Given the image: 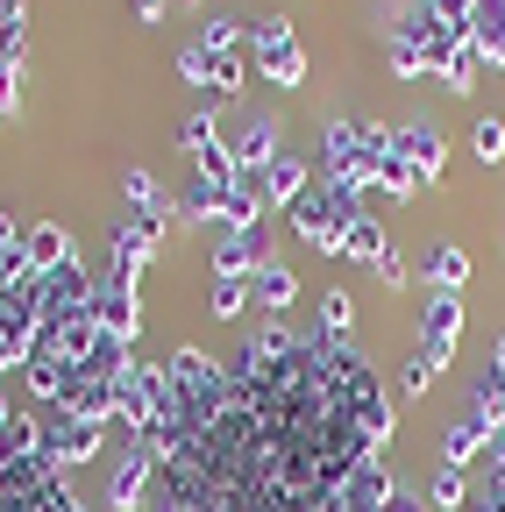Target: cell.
<instances>
[{
  "mask_svg": "<svg viewBox=\"0 0 505 512\" xmlns=\"http://www.w3.org/2000/svg\"><path fill=\"white\" fill-rule=\"evenodd\" d=\"M491 441H498V427H491V420H484V413L470 406V413H463V420H456L449 434H441V463H456V470H470V456H484Z\"/></svg>",
  "mask_w": 505,
  "mask_h": 512,
  "instance_id": "d6986e66",
  "label": "cell"
},
{
  "mask_svg": "<svg viewBox=\"0 0 505 512\" xmlns=\"http://www.w3.org/2000/svg\"><path fill=\"white\" fill-rule=\"evenodd\" d=\"M22 256H29V271H36V278H50L57 264H72L79 249H72V235L57 228V221H36V228L22 235Z\"/></svg>",
  "mask_w": 505,
  "mask_h": 512,
  "instance_id": "44dd1931",
  "label": "cell"
},
{
  "mask_svg": "<svg viewBox=\"0 0 505 512\" xmlns=\"http://www.w3.org/2000/svg\"><path fill=\"white\" fill-rule=\"evenodd\" d=\"M377 285H385V292H406V285H413V264H406L399 249H385V256H377Z\"/></svg>",
  "mask_w": 505,
  "mask_h": 512,
  "instance_id": "d590c367",
  "label": "cell"
},
{
  "mask_svg": "<svg viewBox=\"0 0 505 512\" xmlns=\"http://www.w3.org/2000/svg\"><path fill=\"white\" fill-rule=\"evenodd\" d=\"M321 164H328V185H342V192H377V178H370V150H363V121L356 114H335L328 128H321Z\"/></svg>",
  "mask_w": 505,
  "mask_h": 512,
  "instance_id": "3957f363",
  "label": "cell"
},
{
  "mask_svg": "<svg viewBox=\"0 0 505 512\" xmlns=\"http://www.w3.org/2000/svg\"><path fill=\"white\" fill-rule=\"evenodd\" d=\"M356 214H363V200H356V192H342V185H313L306 200L285 207V221L299 228V242H306V249H321V256H342V249H349Z\"/></svg>",
  "mask_w": 505,
  "mask_h": 512,
  "instance_id": "6da1fadb",
  "label": "cell"
},
{
  "mask_svg": "<svg viewBox=\"0 0 505 512\" xmlns=\"http://www.w3.org/2000/svg\"><path fill=\"white\" fill-rule=\"evenodd\" d=\"M242 285H249V306H257V313H285L299 299V278H292V264H278V256H264Z\"/></svg>",
  "mask_w": 505,
  "mask_h": 512,
  "instance_id": "ac0fdd59",
  "label": "cell"
},
{
  "mask_svg": "<svg viewBox=\"0 0 505 512\" xmlns=\"http://www.w3.org/2000/svg\"><path fill=\"white\" fill-rule=\"evenodd\" d=\"M264 228H221V242H214V278H249L264 264Z\"/></svg>",
  "mask_w": 505,
  "mask_h": 512,
  "instance_id": "2e32d148",
  "label": "cell"
},
{
  "mask_svg": "<svg viewBox=\"0 0 505 512\" xmlns=\"http://www.w3.org/2000/svg\"><path fill=\"white\" fill-rule=\"evenodd\" d=\"M164 8H171V0H129V15H136V22H157Z\"/></svg>",
  "mask_w": 505,
  "mask_h": 512,
  "instance_id": "60d3db41",
  "label": "cell"
},
{
  "mask_svg": "<svg viewBox=\"0 0 505 512\" xmlns=\"http://www.w3.org/2000/svg\"><path fill=\"white\" fill-rule=\"evenodd\" d=\"M93 292H100V271L93 264H57L50 278H43V328H65V320H79V313H93Z\"/></svg>",
  "mask_w": 505,
  "mask_h": 512,
  "instance_id": "5b68a950",
  "label": "cell"
},
{
  "mask_svg": "<svg viewBox=\"0 0 505 512\" xmlns=\"http://www.w3.org/2000/svg\"><path fill=\"white\" fill-rule=\"evenodd\" d=\"M8 420H15V406H8V392H0V427H8Z\"/></svg>",
  "mask_w": 505,
  "mask_h": 512,
  "instance_id": "f6af8a7d",
  "label": "cell"
},
{
  "mask_svg": "<svg viewBox=\"0 0 505 512\" xmlns=\"http://www.w3.org/2000/svg\"><path fill=\"white\" fill-rule=\"evenodd\" d=\"M484 456H491V470H498V477H505V434H498V441H491V448H484Z\"/></svg>",
  "mask_w": 505,
  "mask_h": 512,
  "instance_id": "7bdbcfd3",
  "label": "cell"
},
{
  "mask_svg": "<svg viewBox=\"0 0 505 512\" xmlns=\"http://www.w3.org/2000/svg\"><path fill=\"white\" fill-rule=\"evenodd\" d=\"M470 57L484 72L505 64V0H470Z\"/></svg>",
  "mask_w": 505,
  "mask_h": 512,
  "instance_id": "9a60e30c",
  "label": "cell"
},
{
  "mask_svg": "<svg viewBox=\"0 0 505 512\" xmlns=\"http://www.w3.org/2000/svg\"><path fill=\"white\" fill-rule=\"evenodd\" d=\"M143 512H185V505H178V498H164V491H157V498H150V505H143Z\"/></svg>",
  "mask_w": 505,
  "mask_h": 512,
  "instance_id": "ee69618b",
  "label": "cell"
},
{
  "mask_svg": "<svg viewBox=\"0 0 505 512\" xmlns=\"http://www.w3.org/2000/svg\"><path fill=\"white\" fill-rule=\"evenodd\" d=\"M22 114V64H0V121Z\"/></svg>",
  "mask_w": 505,
  "mask_h": 512,
  "instance_id": "74e56055",
  "label": "cell"
},
{
  "mask_svg": "<svg viewBox=\"0 0 505 512\" xmlns=\"http://www.w3.org/2000/svg\"><path fill=\"white\" fill-rule=\"evenodd\" d=\"M57 413L107 427V420H114V384H100V377H79V370H72V384H65V399H57Z\"/></svg>",
  "mask_w": 505,
  "mask_h": 512,
  "instance_id": "ffe728a7",
  "label": "cell"
},
{
  "mask_svg": "<svg viewBox=\"0 0 505 512\" xmlns=\"http://www.w3.org/2000/svg\"><path fill=\"white\" fill-rule=\"evenodd\" d=\"M178 221H221V192H214L207 178H185V192H178Z\"/></svg>",
  "mask_w": 505,
  "mask_h": 512,
  "instance_id": "f1b7e54d",
  "label": "cell"
},
{
  "mask_svg": "<svg viewBox=\"0 0 505 512\" xmlns=\"http://www.w3.org/2000/svg\"><path fill=\"white\" fill-rule=\"evenodd\" d=\"M242 306H249V285H242V278H214L207 313H214V320H242Z\"/></svg>",
  "mask_w": 505,
  "mask_h": 512,
  "instance_id": "d6a6232c",
  "label": "cell"
},
{
  "mask_svg": "<svg viewBox=\"0 0 505 512\" xmlns=\"http://www.w3.org/2000/svg\"><path fill=\"white\" fill-rule=\"evenodd\" d=\"M264 178H271V207H292V200H306V192H313V171H306L292 150H278Z\"/></svg>",
  "mask_w": 505,
  "mask_h": 512,
  "instance_id": "cb8c5ba5",
  "label": "cell"
},
{
  "mask_svg": "<svg viewBox=\"0 0 505 512\" xmlns=\"http://www.w3.org/2000/svg\"><path fill=\"white\" fill-rule=\"evenodd\" d=\"M242 36H249V15H207L193 43H207V50H242Z\"/></svg>",
  "mask_w": 505,
  "mask_h": 512,
  "instance_id": "f546056e",
  "label": "cell"
},
{
  "mask_svg": "<svg viewBox=\"0 0 505 512\" xmlns=\"http://www.w3.org/2000/svg\"><path fill=\"white\" fill-rule=\"evenodd\" d=\"M22 278H29V256L22 249H0V292H15Z\"/></svg>",
  "mask_w": 505,
  "mask_h": 512,
  "instance_id": "f35d334b",
  "label": "cell"
},
{
  "mask_svg": "<svg viewBox=\"0 0 505 512\" xmlns=\"http://www.w3.org/2000/svg\"><path fill=\"white\" fill-rule=\"evenodd\" d=\"M385 512H434V505H420L413 491H392V505H385Z\"/></svg>",
  "mask_w": 505,
  "mask_h": 512,
  "instance_id": "b9f144b4",
  "label": "cell"
},
{
  "mask_svg": "<svg viewBox=\"0 0 505 512\" xmlns=\"http://www.w3.org/2000/svg\"><path fill=\"white\" fill-rule=\"evenodd\" d=\"M477 491H470V470H456V463H434V477H427V505L434 512H463Z\"/></svg>",
  "mask_w": 505,
  "mask_h": 512,
  "instance_id": "d4e9b609",
  "label": "cell"
},
{
  "mask_svg": "<svg viewBox=\"0 0 505 512\" xmlns=\"http://www.w3.org/2000/svg\"><path fill=\"white\" fill-rule=\"evenodd\" d=\"M370 178H377V192H392V200H420V178H413V164H406L399 143H385L370 157Z\"/></svg>",
  "mask_w": 505,
  "mask_h": 512,
  "instance_id": "603a6c76",
  "label": "cell"
},
{
  "mask_svg": "<svg viewBox=\"0 0 505 512\" xmlns=\"http://www.w3.org/2000/svg\"><path fill=\"white\" fill-rule=\"evenodd\" d=\"M349 328H356V299H349L342 285H328V292H321V335H342V342H349Z\"/></svg>",
  "mask_w": 505,
  "mask_h": 512,
  "instance_id": "4dcf8cb0",
  "label": "cell"
},
{
  "mask_svg": "<svg viewBox=\"0 0 505 512\" xmlns=\"http://www.w3.org/2000/svg\"><path fill=\"white\" fill-rule=\"evenodd\" d=\"M456 335H463V292H427V306H420V356L441 370L456 356Z\"/></svg>",
  "mask_w": 505,
  "mask_h": 512,
  "instance_id": "8992f818",
  "label": "cell"
},
{
  "mask_svg": "<svg viewBox=\"0 0 505 512\" xmlns=\"http://www.w3.org/2000/svg\"><path fill=\"white\" fill-rule=\"evenodd\" d=\"M150 249H157V242H150L136 221H121V228L107 235V271H100V278H114V285H136V278H143V264H150Z\"/></svg>",
  "mask_w": 505,
  "mask_h": 512,
  "instance_id": "5bb4252c",
  "label": "cell"
},
{
  "mask_svg": "<svg viewBox=\"0 0 505 512\" xmlns=\"http://www.w3.org/2000/svg\"><path fill=\"white\" fill-rule=\"evenodd\" d=\"M292 349H299V335H292V320H285V313H264L257 328L242 335V349H235V356H242V363H257V370H271V363H285Z\"/></svg>",
  "mask_w": 505,
  "mask_h": 512,
  "instance_id": "4fadbf2b",
  "label": "cell"
},
{
  "mask_svg": "<svg viewBox=\"0 0 505 512\" xmlns=\"http://www.w3.org/2000/svg\"><path fill=\"white\" fill-rule=\"evenodd\" d=\"M427 15H441L449 29H463V36H470V0H427Z\"/></svg>",
  "mask_w": 505,
  "mask_h": 512,
  "instance_id": "ab89813d",
  "label": "cell"
},
{
  "mask_svg": "<svg viewBox=\"0 0 505 512\" xmlns=\"http://www.w3.org/2000/svg\"><path fill=\"white\" fill-rule=\"evenodd\" d=\"M399 384H406V392L420 399V392H434V384H441V370H434V363H427V356L413 349V356H406V377H399Z\"/></svg>",
  "mask_w": 505,
  "mask_h": 512,
  "instance_id": "8d00e7d4",
  "label": "cell"
},
{
  "mask_svg": "<svg viewBox=\"0 0 505 512\" xmlns=\"http://www.w3.org/2000/svg\"><path fill=\"white\" fill-rule=\"evenodd\" d=\"M221 136H228V128H221V114H207V107H193V114L178 121V150H185V157H200V150H214Z\"/></svg>",
  "mask_w": 505,
  "mask_h": 512,
  "instance_id": "83f0119b",
  "label": "cell"
},
{
  "mask_svg": "<svg viewBox=\"0 0 505 512\" xmlns=\"http://www.w3.org/2000/svg\"><path fill=\"white\" fill-rule=\"evenodd\" d=\"M491 370H498V377H505V335H498V363H491Z\"/></svg>",
  "mask_w": 505,
  "mask_h": 512,
  "instance_id": "bcb514c9",
  "label": "cell"
},
{
  "mask_svg": "<svg viewBox=\"0 0 505 512\" xmlns=\"http://www.w3.org/2000/svg\"><path fill=\"white\" fill-rule=\"evenodd\" d=\"M385 249H392L385 221H377V214H356V228H349V249H342V256H349V264H370V271H377V256H385Z\"/></svg>",
  "mask_w": 505,
  "mask_h": 512,
  "instance_id": "4316f807",
  "label": "cell"
},
{
  "mask_svg": "<svg viewBox=\"0 0 505 512\" xmlns=\"http://www.w3.org/2000/svg\"><path fill=\"white\" fill-rule=\"evenodd\" d=\"M392 143L406 150V164H413V178H420V192L441 178V164H449V136H441L434 121H399L392 128Z\"/></svg>",
  "mask_w": 505,
  "mask_h": 512,
  "instance_id": "30bf717a",
  "label": "cell"
},
{
  "mask_svg": "<svg viewBox=\"0 0 505 512\" xmlns=\"http://www.w3.org/2000/svg\"><path fill=\"white\" fill-rule=\"evenodd\" d=\"M0 64H29V0H0Z\"/></svg>",
  "mask_w": 505,
  "mask_h": 512,
  "instance_id": "484cf974",
  "label": "cell"
},
{
  "mask_svg": "<svg viewBox=\"0 0 505 512\" xmlns=\"http://www.w3.org/2000/svg\"><path fill=\"white\" fill-rule=\"evenodd\" d=\"M470 150H477V164H505V121H498V114H477Z\"/></svg>",
  "mask_w": 505,
  "mask_h": 512,
  "instance_id": "1f68e13d",
  "label": "cell"
},
{
  "mask_svg": "<svg viewBox=\"0 0 505 512\" xmlns=\"http://www.w3.org/2000/svg\"><path fill=\"white\" fill-rule=\"evenodd\" d=\"M36 420H43V456H50L57 470H79V463H93V456H100V441H107V427L72 420V413H57V406H36Z\"/></svg>",
  "mask_w": 505,
  "mask_h": 512,
  "instance_id": "277c9868",
  "label": "cell"
},
{
  "mask_svg": "<svg viewBox=\"0 0 505 512\" xmlns=\"http://www.w3.org/2000/svg\"><path fill=\"white\" fill-rule=\"evenodd\" d=\"M477 413L505 434V377H498V370H484V377H477Z\"/></svg>",
  "mask_w": 505,
  "mask_h": 512,
  "instance_id": "836d02e7",
  "label": "cell"
},
{
  "mask_svg": "<svg viewBox=\"0 0 505 512\" xmlns=\"http://www.w3.org/2000/svg\"><path fill=\"white\" fill-rule=\"evenodd\" d=\"M93 328L107 335V342H143V299H136V285H114V278H100V292H93Z\"/></svg>",
  "mask_w": 505,
  "mask_h": 512,
  "instance_id": "52a82bcc",
  "label": "cell"
},
{
  "mask_svg": "<svg viewBox=\"0 0 505 512\" xmlns=\"http://www.w3.org/2000/svg\"><path fill=\"white\" fill-rule=\"evenodd\" d=\"M264 214H271V178L235 171V185L221 192V228H264Z\"/></svg>",
  "mask_w": 505,
  "mask_h": 512,
  "instance_id": "7c38bea8",
  "label": "cell"
},
{
  "mask_svg": "<svg viewBox=\"0 0 505 512\" xmlns=\"http://www.w3.org/2000/svg\"><path fill=\"white\" fill-rule=\"evenodd\" d=\"M228 157H235V171H271V157H278V114H249L242 128H228Z\"/></svg>",
  "mask_w": 505,
  "mask_h": 512,
  "instance_id": "8fae6325",
  "label": "cell"
},
{
  "mask_svg": "<svg viewBox=\"0 0 505 512\" xmlns=\"http://www.w3.org/2000/svg\"><path fill=\"white\" fill-rule=\"evenodd\" d=\"M157 477H164V470H157V456L129 441V456H121V463H114V477H107V505H114V512H143V505L157 498Z\"/></svg>",
  "mask_w": 505,
  "mask_h": 512,
  "instance_id": "ba28073f",
  "label": "cell"
},
{
  "mask_svg": "<svg viewBox=\"0 0 505 512\" xmlns=\"http://www.w3.org/2000/svg\"><path fill=\"white\" fill-rule=\"evenodd\" d=\"M470 249H456V242H427L420 249V278H427V292H463L470 285Z\"/></svg>",
  "mask_w": 505,
  "mask_h": 512,
  "instance_id": "e0dca14e",
  "label": "cell"
},
{
  "mask_svg": "<svg viewBox=\"0 0 505 512\" xmlns=\"http://www.w3.org/2000/svg\"><path fill=\"white\" fill-rule=\"evenodd\" d=\"M249 72L271 86H306V43L285 15H257L249 22Z\"/></svg>",
  "mask_w": 505,
  "mask_h": 512,
  "instance_id": "7a4b0ae2",
  "label": "cell"
},
{
  "mask_svg": "<svg viewBox=\"0 0 505 512\" xmlns=\"http://www.w3.org/2000/svg\"><path fill=\"white\" fill-rule=\"evenodd\" d=\"M178 79H185V86H207V79H214V50H207V43H185V50H178Z\"/></svg>",
  "mask_w": 505,
  "mask_h": 512,
  "instance_id": "e575fe53",
  "label": "cell"
},
{
  "mask_svg": "<svg viewBox=\"0 0 505 512\" xmlns=\"http://www.w3.org/2000/svg\"><path fill=\"white\" fill-rule=\"evenodd\" d=\"M121 200H129V221H136L150 242H164V228H171V214H178V207H164V185H157L143 164L121 171Z\"/></svg>",
  "mask_w": 505,
  "mask_h": 512,
  "instance_id": "9c48e42d",
  "label": "cell"
},
{
  "mask_svg": "<svg viewBox=\"0 0 505 512\" xmlns=\"http://www.w3.org/2000/svg\"><path fill=\"white\" fill-rule=\"evenodd\" d=\"M65 384H72V363H57L50 349H36V356L22 363V392H29L36 406H57V399H65Z\"/></svg>",
  "mask_w": 505,
  "mask_h": 512,
  "instance_id": "7402d4cb",
  "label": "cell"
}]
</instances>
